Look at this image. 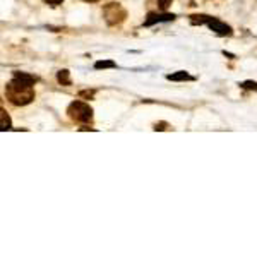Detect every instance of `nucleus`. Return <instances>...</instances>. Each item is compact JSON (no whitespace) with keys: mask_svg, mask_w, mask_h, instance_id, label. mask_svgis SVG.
<instances>
[{"mask_svg":"<svg viewBox=\"0 0 257 257\" xmlns=\"http://www.w3.org/2000/svg\"><path fill=\"white\" fill-rule=\"evenodd\" d=\"M82 2H89V3H93V2H100V0H82Z\"/></svg>","mask_w":257,"mask_h":257,"instance_id":"16","label":"nucleus"},{"mask_svg":"<svg viewBox=\"0 0 257 257\" xmlns=\"http://www.w3.org/2000/svg\"><path fill=\"white\" fill-rule=\"evenodd\" d=\"M57 81L60 82L62 86H70L72 84V79H70V72L69 70H58V74H57Z\"/></svg>","mask_w":257,"mask_h":257,"instance_id":"9","label":"nucleus"},{"mask_svg":"<svg viewBox=\"0 0 257 257\" xmlns=\"http://www.w3.org/2000/svg\"><path fill=\"white\" fill-rule=\"evenodd\" d=\"M46 3H50V5H60L64 0H45Z\"/></svg>","mask_w":257,"mask_h":257,"instance_id":"15","label":"nucleus"},{"mask_svg":"<svg viewBox=\"0 0 257 257\" xmlns=\"http://www.w3.org/2000/svg\"><path fill=\"white\" fill-rule=\"evenodd\" d=\"M167 79L168 81H194V77L189 72H185V70H179V72L175 74H168Z\"/></svg>","mask_w":257,"mask_h":257,"instance_id":"8","label":"nucleus"},{"mask_svg":"<svg viewBox=\"0 0 257 257\" xmlns=\"http://www.w3.org/2000/svg\"><path fill=\"white\" fill-rule=\"evenodd\" d=\"M79 96H82V98H89V100H91V98L94 96V91H93V89H91V91H81V93H79Z\"/></svg>","mask_w":257,"mask_h":257,"instance_id":"13","label":"nucleus"},{"mask_svg":"<svg viewBox=\"0 0 257 257\" xmlns=\"http://www.w3.org/2000/svg\"><path fill=\"white\" fill-rule=\"evenodd\" d=\"M70 120L79 124H91L93 122V108L84 101H72L67 108Z\"/></svg>","mask_w":257,"mask_h":257,"instance_id":"3","label":"nucleus"},{"mask_svg":"<svg viewBox=\"0 0 257 257\" xmlns=\"http://www.w3.org/2000/svg\"><path fill=\"white\" fill-rule=\"evenodd\" d=\"M191 22L192 24H208L209 29L215 31L218 36H232V27L227 22H221L220 19L211 17V15H204V14H194L191 15Z\"/></svg>","mask_w":257,"mask_h":257,"instance_id":"2","label":"nucleus"},{"mask_svg":"<svg viewBox=\"0 0 257 257\" xmlns=\"http://www.w3.org/2000/svg\"><path fill=\"white\" fill-rule=\"evenodd\" d=\"M172 5V0H148V7H154L156 12H163Z\"/></svg>","mask_w":257,"mask_h":257,"instance_id":"6","label":"nucleus"},{"mask_svg":"<svg viewBox=\"0 0 257 257\" xmlns=\"http://www.w3.org/2000/svg\"><path fill=\"white\" fill-rule=\"evenodd\" d=\"M103 17H105V21L108 26H117L125 21L127 10H125L118 2H110L103 7Z\"/></svg>","mask_w":257,"mask_h":257,"instance_id":"4","label":"nucleus"},{"mask_svg":"<svg viewBox=\"0 0 257 257\" xmlns=\"http://www.w3.org/2000/svg\"><path fill=\"white\" fill-rule=\"evenodd\" d=\"M165 129H167V124H165V122H161V124L154 125V130H165Z\"/></svg>","mask_w":257,"mask_h":257,"instance_id":"14","label":"nucleus"},{"mask_svg":"<svg viewBox=\"0 0 257 257\" xmlns=\"http://www.w3.org/2000/svg\"><path fill=\"white\" fill-rule=\"evenodd\" d=\"M14 77L19 79V81H22V82H26V84H31V86H33L34 82H38L36 76H33V74H27V72H19V70H15V72H14Z\"/></svg>","mask_w":257,"mask_h":257,"instance_id":"7","label":"nucleus"},{"mask_svg":"<svg viewBox=\"0 0 257 257\" xmlns=\"http://www.w3.org/2000/svg\"><path fill=\"white\" fill-rule=\"evenodd\" d=\"M175 15L173 14H158V12H149L148 17L144 21V26H153L156 22H168V21H173Z\"/></svg>","mask_w":257,"mask_h":257,"instance_id":"5","label":"nucleus"},{"mask_svg":"<svg viewBox=\"0 0 257 257\" xmlns=\"http://www.w3.org/2000/svg\"><path fill=\"white\" fill-rule=\"evenodd\" d=\"M117 64L112 60H100L94 64V69H115Z\"/></svg>","mask_w":257,"mask_h":257,"instance_id":"11","label":"nucleus"},{"mask_svg":"<svg viewBox=\"0 0 257 257\" xmlns=\"http://www.w3.org/2000/svg\"><path fill=\"white\" fill-rule=\"evenodd\" d=\"M242 88H247V89H256L257 91V82H252V81H247L242 84Z\"/></svg>","mask_w":257,"mask_h":257,"instance_id":"12","label":"nucleus"},{"mask_svg":"<svg viewBox=\"0 0 257 257\" xmlns=\"http://www.w3.org/2000/svg\"><path fill=\"white\" fill-rule=\"evenodd\" d=\"M0 118H2V122H0V129H2L3 132L12 127V125H10V118H9V115H7V112L3 108L0 110Z\"/></svg>","mask_w":257,"mask_h":257,"instance_id":"10","label":"nucleus"},{"mask_svg":"<svg viewBox=\"0 0 257 257\" xmlns=\"http://www.w3.org/2000/svg\"><path fill=\"white\" fill-rule=\"evenodd\" d=\"M5 96L12 105L24 106L34 100V89L31 84H26V82L12 77V81L5 86Z\"/></svg>","mask_w":257,"mask_h":257,"instance_id":"1","label":"nucleus"}]
</instances>
